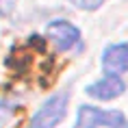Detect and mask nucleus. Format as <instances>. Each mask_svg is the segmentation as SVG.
<instances>
[{
    "label": "nucleus",
    "mask_w": 128,
    "mask_h": 128,
    "mask_svg": "<svg viewBox=\"0 0 128 128\" xmlns=\"http://www.w3.org/2000/svg\"><path fill=\"white\" fill-rule=\"evenodd\" d=\"M98 126H108V128H128V120L122 111H102V108L82 104L78 108L74 128H98Z\"/></svg>",
    "instance_id": "f257e3e1"
},
{
    "label": "nucleus",
    "mask_w": 128,
    "mask_h": 128,
    "mask_svg": "<svg viewBox=\"0 0 128 128\" xmlns=\"http://www.w3.org/2000/svg\"><path fill=\"white\" fill-rule=\"evenodd\" d=\"M68 102H70V94L68 91H59V94L50 96L41 108L33 115V120L26 128H54L63 117H65V111H68Z\"/></svg>",
    "instance_id": "f03ea898"
},
{
    "label": "nucleus",
    "mask_w": 128,
    "mask_h": 128,
    "mask_svg": "<svg viewBox=\"0 0 128 128\" xmlns=\"http://www.w3.org/2000/svg\"><path fill=\"white\" fill-rule=\"evenodd\" d=\"M46 35L52 41L59 52H68L80 44V30L65 20H54L46 26Z\"/></svg>",
    "instance_id": "7ed1b4c3"
},
{
    "label": "nucleus",
    "mask_w": 128,
    "mask_h": 128,
    "mask_svg": "<svg viewBox=\"0 0 128 128\" xmlns=\"http://www.w3.org/2000/svg\"><path fill=\"white\" fill-rule=\"evenodd\" d=\"M126 91V85L122 80L120 76H113V74H106L104 78L100 80L91 82L87 89H85V94L96 98V100H113L117 96H122Z\"/></svg>",
    "instance_id": "20e7f679"
},
{
    "label": "nucleus",
    "mask_w": 128,
    "mask_h": 128,
    "mask_svg": "<svg viewBox=\"0 0 128 128\" xmlns=\"http://www.w3.org/2000/svg\"><path fill=\"white\" fill-rule=\"evenodd\" d=\"M102 70L104 74H124L128 70V44H111L102 52Z\"/></svg>",
    "instance_id": "39448f33"
},
{
    "label": "nucleus",
    "mask_w": 128,
    "mask_h": 128,
    "mask_svg": "<svg viewBox=\"0 0 128 128\" xmlns=\"http://www.w3.org/2000/svg\"><path fill=\"white\" fill-rule=\"evenodd\" d=\"M70 4H74L76 9H80V11H96V9H100L106 0H68Z\"/></svg>",
    "instance_id": "423d86ee"
},
{
    "label": "nucleus",
    "mask_w": 128,
    "mask_h": 128,
    "mask_svg": "<svg viewBox=\"0 0 128 128\" xmlns=\"http://www.w3.org/2000/svg\"><path fill=\"white\" fill-rule=\"evenodd\" d=\"M15 108H18V106H13V104H9V102H2V100H0V126H2V124L15 113Z\"/></svg>",
    "instance_id": "0eeeda50"
},
{
    "label": "nucleus",
    "mask_w": 128,
    "mask_h": 128,
    "mask_svg": "<svg viewBox=\"0 0 128 128\" xmlns=\"http://www.w3.org/2000/svg\"><path fill=\"white\" fill-rule=\"evenodd\" d=\"M15 2L18 0H0V15H9L15 9Z\"/></svg>",
    "instance_id": "6e6552de"
},
{
    "label": "nucleus",
    "mask_w": 128,
    "mask_h": 128,
    "mask_svg": "<svg viewBox=\"0 0 128 128\" xmlns=\"http://www.w3.org/2000/svg\"><path fill=\"white\" fill-rule=\"evenodd\" d=\"M28 44L35 46L37 50H46V39H41L39 35H30V37H28Z\"/></svg>",
    "instance_id": "1a4fd4ad"
}]
</instances>
